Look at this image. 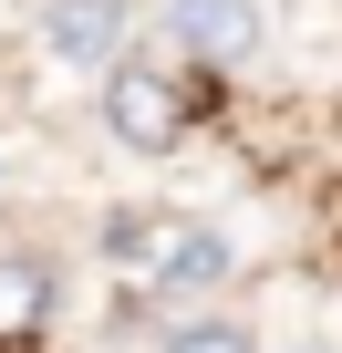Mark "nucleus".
<instances>
[{"mask_svg":"<svg viewBox=\"0 0 342 353\" xmlns=\"http://www.w3.org/2000/svg\"><path fill=\"white\" fill-rule=\"evenodd\" d=\"M104 135L135 145V156H177L208 114V73H187L177 52H114L104 63V94H94Z\"/></svg>","mask_w":342,"mask_h":353,"instance_id":"2","label":"nucleus"},{"mask_svg":"<svg viewBox=\"0 0 342 353\" xmlns=\"http://www.w3.org/2000/svg\"><path fill=\"white\" fill-rule=\"evenodd\" d=\"M259 42H270V11L259 0H166V52H177L187 73H239V63H259Z\"/></svg>","mask_w":342,"mask_h":353,"instance_id":"3","label":"nucleus"},{"mask_svg":"<svg viewBox=\"0 0 342 353\" xmlns=\"http://www.w3.org/2000/svg\"><path fill=\"white\" fill-rule=\"evenodd\" d=\"M290 353H342V343H290Z\"/></svg>","mask_w":342,"mask_h":353,"instance_id":"7","label":"nucleus"},{"mask_svg":"<svg viewBox=\"0 0 342 353\" xmlns=\"http://www.w3.org/2000/svg\"><path fill=\"white\" fill-rule=\"evenodd\" d=\"M156 353H259V332L249 322H228V312H187V322H166V343Z\"/></svg>","mask_w":342,"mask_h":353,"instance_id":"6","label":"nucleus"},{"mask_svg":"<svg viewBox=\"0 0 342 353\" xmlns=\"http://www.w3.org/2000/svg\"><path fill=\"white\" fill-rule=\"evenodd\" d=\"M52 301H63V281L42 260H0V353H11V343H42Z\"/></svg>","mask_w":342,"mask_h":353,"instance_id":"5","label":"nucleus"},{"mask_svg":"<svg viewBox=\"0 0 342 353\" xmlns=\"http://www.w3.org/2000/svg\"><path fill=\"white\" fill-rule=\"evenodd\" d=\"M42 42L63 52V63H114L125 52V0H52V11H42Z\"/></svg>","mask_w":342,"mask_h":353,"instance_id":"4","label":"nucleus"},{"mask_svg":"<svg viewBox=\"0 0 342 353\" xmlns=\"http://www.w3.org/2000/svg\"><path fill=\"white\" fill-rule=\"evenodd\" d=\"M104 260L125 270L135 301H197V291H218L239 270L228 239L208 219H177V208H114L104 219Z\"/></svg>","mask_w":342,"mask_h":353,"instance_id":"1","label":"nucleus"}]
</instances>
